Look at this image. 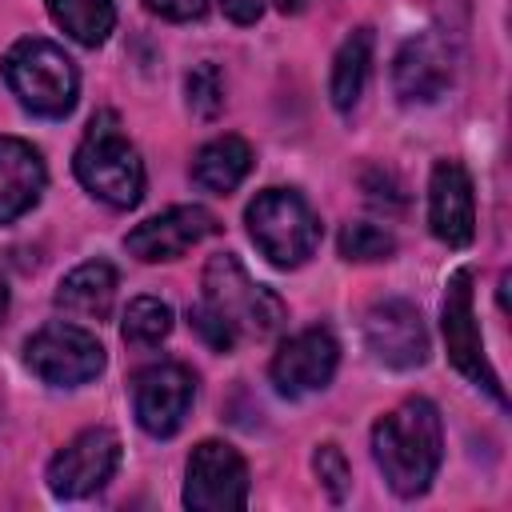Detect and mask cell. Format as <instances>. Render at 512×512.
Masks as SVG:
<instances>
[{
  "mask_svg": "<svg viewBox=\"0 0 512 512\" xmlns=\"http://www.w3.org/2000/svg\"><path fill=\"white\" fill-rule=\"evenodd\" d=\"M428 224L432 236L448 248H464L476 236V200H472V176L456 160H440L428 180Z\"/></svg>",
  "mask_w": 512,
  "mask_h": 512,
  "instance_id": "9a60e30c",
  "label": "cell"
},
{
  "mask_svg": "<svg viewBox=\"0 0 512 512\" xmlns=\"http://www.w3.org/2000/svg\"><path fill=\"white\" fill-rule=\"evenodd\" d=\"M44 184L48 172L40 152L20 136H0V224H12L36 208Z\"/></svg>",
  "mask_w": 512,
  "mask_h": 512,
  "instance_id": "2e32d148",
  "label": "cell"
},
{
  "mask_svg": "<svg viewBox=\"0 0 512 512\" xmlns=\"http://www.w3.org/2000/svg\"><path fill=\"white\" fill-rule=\"evenodd\" d=\"M336 364H340L336 336L328 328H304L276 348L268 376L284 396H308V392H320L336 376Z\"/></svg>",
  "mask_w": 512,
  "mask_h": 512,
  "instance_id": "7c38bea8",
  "label": "cell"
},
{
  "mask_svg": "<svg viewBox=\"0 0 512 512\" xmlns=\"http://www.w3.org/2000/svg\"><path fill=\"white\" fill-rule=\"evenodd\" d=\"M248 168H252V148L240 136H216L192 156V180L216 196H228L248 176Z\"/></svg>",
  "mask_w": 512,
  "mask_h": 512,
  "instance_id": "ac0fdd59",
  "label": "cell"
},
{
  "mask_svg": "<svg viewBox=\"0 0 512 512\" xmlns=\"http://www.w3.org/2000/svg\"><path fill=\"white\" fill-rule=\"evenodd\" d=\"M200 304L228 328V336L240 340H268L284 324V300L256 284L244 264L232 252H216L204 264V296Z\"/></svg>",
  "mask_w": 512,
  "mask_h": 512,
  "instance_id": "3957f363",
  "label": "cell"
},
{
  "mask_svg": "<svg viewBox=\"0 0 512 512\" xmlns=\"http://www.w3.org/2000/svg\"><path fill=\"white\" fill-rule=\"evenodd\" d=\"M144 4H148V12H156L164 20H176V24L200 20L208 12V0H144Z\"/></svg>",
  "mask_w": 512,
  "mask_h": 512,
  "instance_id": "d4e9b609",
  "label": "cell"
},
{
  "mask_svg": "<svg viewBox=\"0 0 512 512\" xmlns=\"http://www.w3.org/2000/svg\"><path fill=\"white\" fill-rule=\"evenodd\" d=\"M276 4H280L284 12H304V8H308V0H276Z\"/></svg>",
  "mask_w": 512,
  "mask_h": 512,
  "instance_id": "83f0119b",
  "label": "cell"
},
{
  "mask_svg": "<svg viewBox=\"0 0 512 512\" xmlns=\"http://www.w3.org/2000/svg\"><path fill=\"white\" fill-rule=\"evenodd\" d=\"M452 84V48L436 32H420L400 44L392 60V88L404 104H432Z\"/></svg>",
  "mask_w": 512,
  "mask_h": 512,
  "instance_id": "5bb4252c",
  "label": "cell"
},
{
  "mask_svg": "<svg viewBox=\"0 0 512 512\" xmlns=\"http://www.w3.org/2000/svg\"><path fill=\"white\" fill-rule=\"evenodd\" d=\"M24 364L52 388H76L104 372V348L84 324L52 320L24 344Z\"/></svg>",
  "mask_w": 512,
  "mask_h": 512,
  "instance_id": "8992f818",
  "label": "cell"
},
{
  "mask_svg": "<svg viewBox=\"0 0 512 512\" xmlns=\"http://www.w3.org/2000/svg\"><path fill=\"white\" fill-rule=\"evenodd\" d=\"M220 8L232 24H256L264 12V0H220Z\"/></svg>",
  "mask_w": 512,
  "mask_h": 512,
  "instance_id": "484cf974",
  "label": "cell"
},
{
  "mask_svg": "<svg viewBox=\"0 0 512 512\" xmlns=\"http://www.w3.org/2000/svg\"><path fill=\"white\" fill-rule=\"evenodd\" d=\"M48 16L84 48H96L108 40L116 24V4L112 0H44Z\"/></svg>",
  "mask_w": 512,
  "mask_h": 512,
  "instance_id": "ffe728a7",
  "label": "cell"
},
{
  "mask_svg": "<svg viewBox=\"0 0 512 512\" xmlns=\"http://www.w3.org/2000/svg\"><path fill=\"white\" fill-rule=\"evenodd\" d=\"M220 228V220L200 208V204H176L144 224H136L124 236V248L144 260V264H160V260H180L188 248H196L204 236H212Z\"/></svg>",
  "mask_w": 512,
  "mask_h": 512,
  "instance_id": "4fadbf2b",
  "label": "cell"
},
{
  "mask_svg": "<svg viewBox=\"0 0 512 512\" xmlns=\"http://www.w3.org/2000/svg\"><path fill=\"white\" fill-rule=\"evenodd\" d=\"M312 468H316V476H320V484H324V492H328L332 500H344V496H348V488H352V468H348V460H344V452H340L336 444H320L316 456H312Z\"/></svg>",
  "mask_w": 512,
  "mask_h": 512,
  "instance_id": "cb8c5ba5",
  "label": "cell"
},
{
  "mask_svg": "<svg viewBox=\"0 0 512 512\" xmlns=\"http://www.w3.org/2000/svg\"><path fill=\"white\" fill-rule=\"evenodd\" d=\"M76 180L108 208H136L144 196V164L120 128L116 112H96L72 156Z\"/></svg>",
  "mask_w": 512,
  "mask_h": 512,
  "instance_id": "7a4b0ae2",
  "label": "cell"
},
{
  "mask_svg": "<svg viewBox=\"0 0 512 512\" xmlns=\"http://www.w3.org/2000/svg\"><path fill=\"white\" fill-rule=\"evenodd\" d=\"M196 400V380L184 364L176 360H160V364H148L136 372L132 380V408H136V424L156 436V440H168L180 432L188 408Z\"/></svg>",
  "mask_w": 512,
  "mask_h": 512,
  "instance_id": "9c48e42d",
  "label": "cell"
},
{
  "mask_svg": "<svg viewBox=\"0 0 512 512\" xmlns=\"http://www.w3.org/2000/svg\"><path fill=\"white\" fill-rule=\"evenodd\" d=\"M244 224L252 244L276 268H300L320 244V220L308 200L292 188H264L244 208Z\"/></svg>",
  "mask_w": 512,
  "mask_h": 512,
  "instance_id": "5b68a950",
  "label": "cell"
},
{
  "mask_svg": "<svg viewBox=\"0 0 512 512\" xmlns=\"http://www.w3.org/2000/svg\"><path fill=\"white\" fill-rule=\"evenodd\" d=\"M112 300H116V268L108 260H88L72 268L56 288V308L80 324L108 320Z\"/></svg>",
  "mask_w": 512,
  "mask_h": 512,
  "instance_id": "e0dca14e",
  "label": "cell"
},
{
  "mask_svg": "<svg viewBox=\"0 0 512 512\" xmlns=\"http://www.w3.org/2000/svg\"><path fill=\"white\" fill-rule=\"evenodd\" d=\"M184 92H188L192 116H200V120L220 116V108H224V80H220L216 64H196L188 72V80H184Z\"/></svg>",
  "mask_w": 512,
  "mask_h": 512,
  "instance_id": "603a6c76",
  "label": "cell"
},
{
  "mask_svg": "<svg viewBox=\"0 0 512 512\" xmlns=\"http://www.w3.org/2000/svg\"><path fill=\"white\" fill-rule=\"evenodd\" d=\"M392 252H396V236L380 224L356 220V224H344V232H340V256L344 260L368 264V260H388Z\"/></svg>",
  "mask_w": 512,
  "mask_h": 512,
  "instance_id": "7402d4cb",
  "label": "cell"
},
{
  "mask_svg": "<svg viewBox=\"0 0 512 512\" xmlns=\"http://www.w3.org/2000/svg\"><path fill=\"white\" fill-rule=\"evenodd\" d=\"M184 504L192 512H236L248 504V464L224 440H204L188 456Z\"/></svg>",
  "mask_w": 512,
  "mask_h": 512,
  "instance_id": "ba28073f",
  "label": "cell"
},
{
  "mask_svg": "<svg viewBox=\"0 0 512 512\" xmlns=\"http://www.w3.org/2000/svg\"><path fill=\"white\" fill-rule=\"evenodd\" d=\"M364 344L384 368H420L428 360V332L420 308L408 300H380L364 312Z\"/></svg>",
  "mask_w": 512,
  "mask_h": 512,
  "instance_id": "8fae6325",
  "label": "cell"
},
{
  "mask_svg": "<svg viewBox=\"0 0 512 512\" xmlns=\"http://www.w3.org/2000/svg\"><path fill=\"white\" fill-rule=\"evenodd\" d=\"M440 328H444V348L448 360L460 376H468L476 388H484L496 404H508L496 368L484 356V340H480V324L472 312V268H456L448 276L444 288V308H440Z\"/></svg>",
  "mask_w": 512,
  "mask_h": 512,
  "instance_id": "52a82bcc",
  "label": "cell"
},
{
  "mask_svg": "<svg viewBox=\"0 0 512 512\" xmlns=\"http://www.w3.org/2000/svg\"><path fill=\"white\" fill-rule=\"evenodd\" d=\"M120 468V436L112 428H84L48 464V488L60 500L92 496Z\"/></svg>",
  "mask_w": 512,
  "mask_h": 512,
  "instance_id": "30bf717a",
  "label": "cell"
},
{
  "mask_svg": "<svg viewBox=\"0 0 512 512\" xmlns=\"http://www.w3.org/2000/svg\"><path fill=\"white\" fill-rule=\"evenodd\" d=\"M372 68V28H356L344 36V44L332 56V76H328V96L340 112L356 108Z\"/></svg>",
  "mask_w": 512,
  "mask_h": 512,
  "instance_id": "d6986e66",
  "label": "cell"
},
{
  "mask_svg": "<svg viewBox=\"0 0 512 512\" xmlns=\"http://www.w3.org/2000/svg\"><path fill=\"white\" fill-rule=\"evenodd\" d=\"M372 456L396 496L412 500L428 492L444 456V428H440L436 404L424 396H412L396 404L388 416H380L372 428Z\"/></svg>",
  "mask_w": 512,
  "mask_h": 512,
  "instance_id": "6da1fadb",
  "label": "cell"
},
{
  "mask_svg": "<svg viewBox=\"0 0 512 512\" xmlns=\"http://www.w3.org/2000/svg\"><path fill=\"white\" fill-rule=\"evenodd\" d=\"M120 332H124L128 344L152 348V344H160V340L172 332V308H168L160 296H136V300L124 308Z\"/></svg>",
  "mask_w": 512,
  "mask_h": 512,
  "instance_id": "44dd1931",
  "label": "cell"
},
{
  "mask_svg": "<svg viewBox=\"0 0 512 512\" xmlns=\"http://www.w3.org/2000/svg\"><path fill=\"white\" fill-rule=\"evenodd\" d=\"M4 316H8V284L0 276V324H4Z\"/></svg>",
  "mask_w": 512,
  "mask_h": 512,
  "instance_id": "4316f807",
  "label": "cell"
},
{
  "mask_svg": "<svg viewBox=\"0 0 512 512\" xmlns=\"http://www.w3.org/2000/svg\"><path fill=\"white\" fill-rule=\"evenodd\" d=\"M0 76L12 88V96L36 116L60 120L76 108V92H80L76 64L52 40H40V36L16 40L0 60Z\"/></svg>",
  "mask_w": 512,
  "mask_h": 512,
  "instance_id": "277c9868",
  "label": "cell"
}]
</instances>
